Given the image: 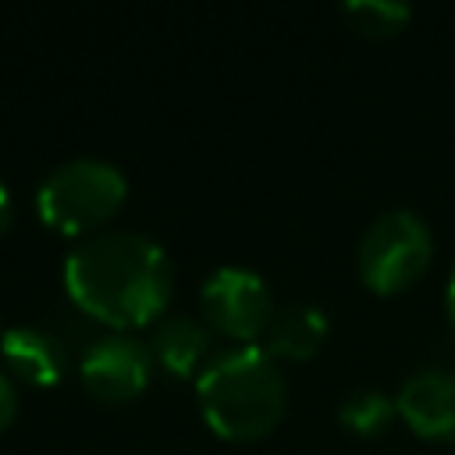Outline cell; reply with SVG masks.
Masks as SVG:
<instances>
[{"instance_id":"6da1fadb","label":"cell","mask_w":455,"mask_h":455,"mask_svg":"<svg viewBox=\"0 0 455 455\" xmlns=\"http://www.w3.org/2000/svg\"><path fill=\"white\" fill-rule=\"evenodd\" d=\"M174 284L167 249L135 228H103L64 256V288L92 316L114 327L160 320Z\"/></svg>"},{"instance_id":"7a4b0ae2","label":"cell","mask_w":455,"mask_h":455,"mask_svg":"<svg viewBox=\"0 0 455 455\" xmlns=\"http://www.w3.org/2000/svg\"><path fill=\"white\" fill-rule=\"evenodd\" d=\"M196 398L206 423L220 437L267 434L288 402V387L274 359L259 345H231L210 355L196 377Z\"/></svg>"},{"instance_id":"ba28073f","label":"cell","mask_w":455,"mask_h":455,"mask_svg":"<svg viewBox=\"0 0 455 455\" xmlns=\"http://www.w3.org/2000/svg\"><path fill=\"white\" fill-rule=\"evenodd\" d=\"M4 363L14 370V377L28 384H57L68 366L64 341L39 323H14L0 334Z\"/></svg>"},{"instance_id":"4fadbf2b","label":"cell","mask_w":455,"mask_h":455,"mask_svg":"<svg viewBox=\"0 0 455 455\" xmlns=\"http://www.w3.org/2000/svg\"><path fill=\"white\" fill-rule=\"evenodd\" d=\"M14 412H18V391H14L11 373L0 370V427H7Z\"/></svg>"},{"instance_id":"9a60e30c","label":"cell","mask_w":455,"mask_h":455,"mask_svg":"<svg viewBox=\"0 0 455 455\" xmlns=\"http://www.w3.org/2000/svg\"><path fill=\"white\" fill-rule=\"evenodd\" d=\"M444 306H448V320L455 323V263H451V274H448V288H444Z\"/></svg>"},{"instance_id":"5bb4252c","label":"cell","mask_w":455,"mask_h":455,"mask_svg":"<svg viewBox=\"0 0 455 455\" xmlns=\"http://www.w3.org/2000/svg\"><path fill=\"white\" fill-rule=\"evenodd\" d=\"M11 213H14V203H11V192H7V185L0 181V231L11 224Z\"/></svg>"},{"instance_id":"3957f363","label":"cell","mask_w":455,"mask_h":455,"mask_svg":"<svg viewBox=\"0 0 455 455\" xmlns=\"http://www.w3.org/2000/svg\"><path fill=\"white\" fill-rule=\"evenodd\" d=\"M128 192V178L103 156H71L57 164L36 188L39 217L57 231H85L107 220Z\"/></svg>"},{"instance_id":"9c48e42d","label":"cell","mask_w":455,"mask_h":455,"mask_svg":"<svg viewBox=\"0 0 455 455\" xmlns=\"http://www.w3.org/2000/svg\"><path fill=\"white\" fill-rule=\"evenodd\" d=\"M323 334H327V313L316 302H288V306H274L256 345L270 359L274 355L306 359L320 348Z\"/></svg>"},{"instance_id":"7c38bea8","label":"cell","mask_w":455,"mask_h":455,"mask_svg":"<svg viewBox=\"0 0 455 455\" xmlns=\"http://www.w3.org/2000/svg\"><path fill=\"white\" fill-rule=\"evenodd\" d=\"M341 11L348 21H355L363 32H373V36L398 32L412 14L405 0H345Z\"/></svg>"},{"instance_id":"277c9868","label":"cell","mask_w":455,"mask_h":455,"mask_svg":"<svg viewBox=\"0 0 455 455\" xmlns=\"http://www.w3.org/2000/svg\"><path fill=\"white\" fill-rule=\"evenodd\" d=\"M430 252L434 238L427 220L405 206H395L377 213L359 235L355 267L373 291H398L427 270Z\"/></svg>"},{"instance_id":"8992f818","label":"cell","mask_w":455,"mask_h":455,"mask_svg":"<svg viewBox=\"0 0 455 455\" xmlns=\"http://www.w3.org/2000/svg\"><path fill=\"white\" fill-rule=\"evenodd\" d=\"M78 373H82V384L96 398L121 402V398L139 395L149 384L153 352L128 331H110V334L89 341V348L82 352Z\"/></svg>"},{"instance_id":"52a82bcc","label":"cell","mask_w":455,"mask_h":455,"mask_svg":"<svg viewBox=\"0 0 455 455\" xmlns=\"http://www.w3.org/2000/svg\"><path fill=\"white\" fill-rule=\"evenodd\" d=\"M398 416L423 437L455 441V370H416L395 395Z\"/></svg>"},{"instance_id":"30bf717a","label":"cell","mask_w":455,"mask_h":455,"mask_svg":"<svg viewBox=\"0 0 455 455\" xmlns=\"http://www.w3.org/2000/svg\"><path fill=\"white\" fill-rule=\"evenodd\" d=\"M206 348H210V331H206V323H199L188 313H164L153 323L149 352L164 370H171L178 377L203 370Z\"/></svg>"},{"instance_id":"5b68a950","label":"cell","mask_w":455,"mask_h":455,"mask_svg":"<svg viewBox=\"0 0 455 455\" xmlns=\"http://www.w3.org/2000/svg\"><path fill=\"white\" fill-rule=\"evenodd\" d=\"M199 306L220 334H231L242 345H256L274 313V295L263 274H256L252 267L224 263L203 281Z\"/></svg>"},{"instance_id":"8fae6325","label":"cell","mask_w":455,"mask_h":455,"mask_svg":"<svg viewBox=\"0 0 455 455\" xmlns=\"http://www.w3.org/2000/svg\"><path fill=\"white\" fill-rule=\"evenodd\" d=\"M395 412V395H384L380 387H355L338 402V419L352 434H377L391 423Z\"/></svg>"}]
</instances>
